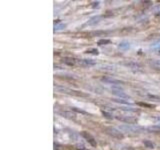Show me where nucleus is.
Wrapping results in <instances>:
<instances>
[{"instance_id": "obj_11", "label": "nucleus", "mask_w": 160, "mask_h": 150, "mask_svg": "<svg viewBox=\"0 0 160 150\" xmlns=\"http://www.w3.org/2000/svg\"><path fill=\"white\" fill-rule=\"evenodd\" d=\"M125 65H126L127 67H129L130 69L134 70V71H139L140 70V65H138L137 63H134V62H129V63H125Z\"/></svg>"}, {"instance_id": "obj_1", "label": "nucleus", "mask_w": 160, "mask_h": 150, "mask_svg": "<svg viewBox=\"0 0 160 150\" xmlns=\"http://www.w3.org/2000/svg\"><path fill=\"white\" fill-rule=\"evenodd\" d=\"M119 130H121L123 132H129V133H141L143 131H146V128L139 127L134 124H124V125H120Z\"/></svg>"}, {"instance_id": "obj_18", "label": "nucleus", "mask_w": 160, "mask_h": 150, "mask_svg": "<svg viewBox=\"0 0 160 150\" xmlns=\"http://www.w3.org/2000/svg\"><path fill=\"white\" fill-rule=\"evenodd\" d=\"M113 101L118 102V103H122V104H131L130 100H125V99H113Z\"/></svg>"}, {"instance_id": "obj_10", "label": "nucleus", "mask_w": 160, "mask_h": 150, "mask_svg": "<svg viewBox=\"0 0 160 150\" xmlns=\"http://www.w3.org/2000/svg\"><path fill=\"white\" fill-rule=\"evenodd\" d=\"M60 114H61L64 118H67L70 120H74L76 118V115H75V113H73L72 111H62Z\"/></svg>"}, {"instance_id": "obj_24", "label": "nucleus", "mask_w": 160, "mask_h": 150, "mask_svg": "<svg viewBox=\"0 0 160 150\" xmlns=\"http://www.w3.org/2000/svg\"><path fill=\"white\" fill-rule=\"evenodd\" d=\"M102 114H103V116H104V117H106V118H109V119L113 118V115H112L111 113H109V112H106V111H102Z\"/></svg>"}, {"instance_id": "obj_13", "label": "nucleus", "mask_w": 160, "mask_h": 150, "mask_svg": "<svg viewBox=\"0 0 160 150\" xmlns=\"http://www.w3.org/2000/svg\"><path fill=\"white\" fill-rule=\"evenodd\" d=\"M63 61H64L65 64L69 65V66H73V65L76 64V59H73V58H68V57H66V58L63 59Z\"/></svg>"}, {"instance_id": "obj_21", "label": "nucleus", "mask_w": 160, "mask_h": 150, "mask_svg": "<svg viewBox=\"0 0 160 150\" xmlns=\"http://www.w3.org/2000/svg\"><path fill=\"white\" fill-rule=\"evenodd\" d=\"M151 120L156 124H160V115H153L151 117Z\"/></svg>"}, {"instance_id": "obj_26", "label": "nucleus", "mask_w": 160, "mask_h": 150, "mask_svg": "<svg viewBox=\"0 0 160 150\" xmlns=\"http://www.w3.org/2000/svg\"><path fill=\"white\" fill-rule=\"evenodd\" d=\"M72 110H73V111H76V112H79V113L85 114V112L83 111V110H81V109H77L76 107H72Z\"/></svg>"}, {"instance_id": "obj_23", "label": "nucleus", "mask_w": 160, "mask_h": 150, "mask_svg": "<svg viewBox=\"0 0 160 150\" xmlns=\"http://www.w3.org/2000/svg\"><path fill=\"white\" fill-rule=\"evenodd\" d=\"M137 105H139V106H143V107H148V108H152V107H153V105H151V104L142 103V102H138Z\"/></svg>"}, {"instance_id": "obj_16", "label": "nucleus", "mask_w": 160, "mask_h": 150, "mask_svg": "<svg viewBox=\"0 0 160 150\" xmlns=\"http://www.w3.org/2000/svg\"><path fill=\"white\" fill-rule=\"evenodd\" d=\"M143 143H144V145H145V146H146L147 148H150V149L155 148V144L152 143L151 141H149V140H144Z\"/></svg>"}, {"instance_id": "obj_6", "label": "nucleus", "mask_w": 160, "mask_h": 150, "mask_svg": "<svg viewBox=\"0 0 160 150\" xmlns=\"http://www.w3.org/2000/svg\"><path fill=\"white\" fill-rule=\"evenodd\" d=\"M102 81L107 83V84H113V85H121V84H124L123 81L119 79H116V78H113L111 76H106V77H103L102 78Z\"/></svg>"}, {"instance_id": "obj_8", "label": "nucleus", "mask_w": 160, "mask_h": 150, "mask_svg": "<svg viewBox=\"0 0 160 150\" xmlns=\"http://www.w3.org/2000/svg\"><path fill=\"white\" fill-rule=\"evenodd\" d=\"M111 93L114 94V95H116V96L119 97L120 99H130V97L126 93L123 92L122 90H120L118 88H112L111 89Z\"/></svg>"}, {"instance_id": "obj_19", "label": "nucleus", "mask_w": 160, "mask_h": 150, "mask_svg": "<svg viewBox=\"0 0 160 150\" xmlns=\"http://www.w3.org/2000/svg\"><path fill=\"white\" fill-rule=\"evenodd\" d=\"M121 109L123 111H126V112H137L138 109H135L132 107H121Z\"/></svg>"}, {"instance_id": "obj_17", "label": "nucleus", "mask_w": 160, "mask_h": 150, "mask_svg": "<svg viewBox=\"0 0 160 150\" xmlns=\"http://www.w3.org/2000/svg\"><path fill=\"white\" fill-rule=\"evenodd\" d=\"M150 64H151L154 68L160 69V60H152V61L150 62Z\"/></svg>"}, {"instance_id": "obj_7", "label": "nucleus", "mask_w": 160, "mask_h": 150, "mask_svg": "<svg viewBox=\"0 0 160 150\" xmlns=\"http://www.w3.org/2000/svg\"><path fill=\"white\" fill-rule=\"evenodd\" d=\"M116 119L120 120V121L122 122H125L126 124H134L136 123V118H134L132 116H127V115H125V116H116Z\"/></svg>"}, {"instance_id": "obj_4", "label": "nucleus", "mask_w": 160, "mask_h": 150, "mask_svg": "<svg viewBox=\"0 0 160 150\" xmlns=\"http://www.w3.org/2000/svg\"><path fill=\"white\" fill-rule=\"evenodd\" d=\"M76 64L80 65V66H93L96 64V61L93 59H76Z\"/></svg>"}, {"instance_id": "obj_5", "label": "nucleus", "mask_w": 160, "mask_h": 150, "mask_svg": "<svg viewBox=\"0 0 160 150\" xmlns=\"http://www.w3.org/2000/svg\"><path fill=\"white\" fill-rule=\"evenodd\" d=\"M81 135H82V137L86 140V141L91 145V146H93V147H96L97 146V143H96V140L94 139V137L93 136H91L88 132H85V131H83V132H81Z\"/></svg>"}, {"instance_id": "obj_15", "label": "nucleus", "mask_w": 160, "mask_h": 150, "mask_svg": "<svg viewBox=\"0 0 160 150\" xmlns=\"http://www.w3.org/2000/svg\"><path fill=\"white\" fill-rule=\"evenodd\" d=\"M130 47V43L128 41H122L119 43V48L120 49H128Z\"/></svg>"}, {"instance_id": "obj_22", "label": "nucleus", "mask_w": 160, "mask_h": 150, "mask_svg": "<svg viewBox=\"0 0 160 150\" xmlns=\"http://www.w3.org/2000/svg\"><path fill=\"white\" fill-rule=\"evenodd\" d=\"M148 97L150 99L154 100V101H158L160 102V96H158V95H148Z\"/></svg>"}, {"instance_id": "obj_12", "label": "nucleus", "mask_w": 160, "mask_h": 150, "mask_svg": "<svg viewBox=\"0 0 160 150\" xmlns=\"http://www.w3.org/2000/svg\"><path fill=\"white\" fill-rule=\"evenodd\" d=\"M101 18H102L101 16H94V17H92L91 19L89 20V21L87 22V24L88 25H95V24H97V23L100 22Z\"/></svg>"}, {"instance_id": "obj_3", "label": "nucleus", "mask_w": 160, "mask_h": 150, "mask_svg": "<svg viewBox=\"0 0 160 150\" xmlns=\"http://www.w3.org/2000/svg\"><path fill=\"white\" fill-rule=\"evenodd\" d=\"M58 90H59V92L69 94V95H75V96H82V97L87 96V94L82 93L81 91H76V90H72V89H68V88H59Z\"/></svg>"}, {"instance_id": "obj_25", "label": "nucleus", "mask_w": 160, "mask_h": 150, "mask_svg": "<svg viewBox=\"0 0 160 150\" xmlns=\"http://www.w3.org/2000/svg\"><path fill=\"white\" fill-rule=\"evenodd\" d=\"M87 53H92V54H98V50L95 48H90L88 50H86Z\"/></svg>"}, {"instance_id": "obj_2", "label": "nucleus", "mask_w": 160, "mask_h": 150, "mask_svg": "<svg viewBox=\"0 0 160 150\" xmlns=\"http://www.w3.org/2000/svg\"><path fill=\"white\" fill-rule=\"evenodd\" d=\"M105 132H106L108 135H110L111 137L116 138V139H122L124 137L123 133L120 131V130L114 128V127H106L105 128Z\"/></svg>"}, {"instance_id": "obj_20", "label": "nucleus", "mask_w": 160, "mask_h": 150, "mask_svg": "<svg viewBox=\"0 0 160 150\" xmlns=\"http://www.w3.org/2000/svg\"><path fill=\"white\" fill-rule=\"evenodd\" d=\"M110 43V40L109 39H99L97 44L98 45H106V44H109Z\"/></svg>"}, {"instance_id": "obj_14", "label": "nucleus", "mask_w": 160, "mask_h": 150, "mask_svg": "<svg viewBox=\"0 0 160 150\" xmlns=\"http://www.w3.org/2000/svg\"><path fill=\"white\" fill-rule=\"evenodd\" d=\"M65 27H66V24L64 23H55L54 25V30L55 31H60V30H63L65 29Z\"/></svg>"}, {"instance_id": "obj_9", "label": "nucleus", "mask_w": 160, "mask_h": 150, "mask_svg": "<svg viewBox=\"0 0 160 150\" xmlns=\"http://www.w3.org/2000/svg\"><path fill=\"white\" fill-rule=\"evenodd\" d=\"M146 131L150 132V133H158L160 132V124H155V125H151L146 128Z\"/></svg>"}]
</instances>
